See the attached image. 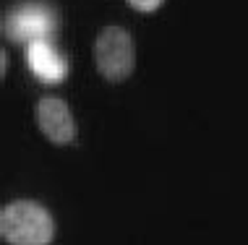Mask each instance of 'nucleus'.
<instances>
[{
  "instance_id": "nucleus-1",
  "label": "nucleus",
  "mask_w": 248,
  "mask_h": 245,
  "mask_svg": "<svg viewBox=\"0 0 248 245\" xmlns=\"http://www.w3.org/2000/svg\"><path fill=\"white\" fill-rule=\"evenodd\" d=\"M0 235L8 245H50L55 222L37 201H13L0 211Z\"/></svg>"
},
{
  "instance_id": "nucleus-2",
  "label": "nucleus",
  "mask_w": 248,
  "mask_h": 245,
  "mask_svg": "<svg viewBox=\"0 0 248 245\" xmlns=\"http://www.w3.org/2000/svg\"><path fill=\"white\" fill-rule=\"evenodd\" d=\"M94 65L99 71V76L110 84L125 81L133 68H136V47H133V37L123 26H107L99 31V37L94 39Z\"/></svg>"
},
{
  "instance_id": "nucleus-3",
  "label": "nucleus",
  "mask_w": 248,
  "mask_h": 245,
  "mask_svg": "<svg viewBox=\"0 0 248 245\" xmlns=\"http://www.w3.org/2000/svg\"><path fill=\"white\" fill-rule=\"evenodd\" d=\"M55 29V18L42 5H26L3 21V34L16 42H45Z\"/></svg>"
},
{
  "instance_id": "nucleus-4",
  "label": "nucleus",
  "mask_w": 248,
  "mask_h": 245,
  "mask_svg": "<svg viewBox=\"0 0 248 245\" xmlns=\"http://www.w3.org/2000/svg\"><path fill=\"white\" fill-rule=\"evenodd\" d=\"M37 125L55 146H65L76 138V120L63 99H42L37 104Z\"/></svg>"
},
{
  "instance_id": "nucleus-5",
  "label": "nucleus",
  "mask_w": 248,
  "mask_h": 245,
  "mask_svg": "<svg viewBox=\"0 0 248 245\" xmlns=\"http://www.w3.org/2000/svg\"><path fill=\"white\" fill-rule=\"evenodd\" d=\"M26 58H29V68L34 71V76H39L45 84H60L68 73L65 60L52 50V44L45 42H31L26 47Z\"/></svg>"
},
{
  "instance_id": "nucleus-6",
  "label": "nucleus",
  "mask_w": 248,
  "mask_h": 245,
  "mask_svg": "<svg viewBox=\"0 0 248 245\" xmlns=\"http://www.w3.org/2000/svg\"><path fill=\"white\" fill-rule=\"evenodd\" d=\"M162 3H165V0H128L131 8H136V11H141V13H152V11H157Z\"/></svg>"
}]
</instances>
